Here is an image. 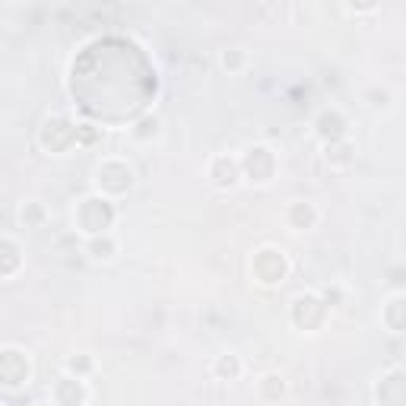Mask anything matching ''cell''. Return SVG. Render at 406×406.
Here are the masks:
<instances>
[{
    "instance_id": "1",
    "label": "cell",
    "mask_w": 406,
    "mask_h": 406,
    "mask_svg": "<svg viewBox=\"0 0 406 406\" xmlns=\"http://www.w3.org/2000/svg\"><path fill=\"white\" fill-rule=\"evenodd\" d=\"M4 251H6V260H10V266L4 270V276L10 280L13 270H16V244H13V238H4Z\"/></svg>"
},
{
    "instance_id": "2",
    "label": "cell",
    "mask_w": 406,
    "mask_h": 406,
    "mask_svg": "<svg viewBox=\"0 0 406 406\" xmlns=\"http://www.w3.org/2000/svg\"><path fill=\"white\" fill-rule=\"evenodd\" d=\"M89 248H92V251H105V260H108V257H114V254H112V251H114V242H105V244H98V242H92Z\"/></svg>"
}]
</instances>
